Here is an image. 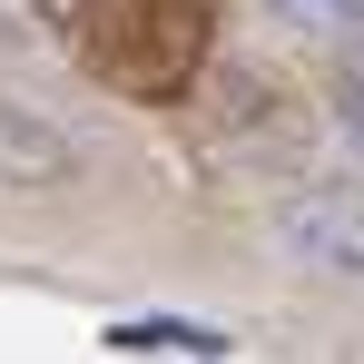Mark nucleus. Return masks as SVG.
<instances>
[{"label": "nucleus", "mask_w": 364, "mask_h": 364, "mask_svg": "<svg viewBox=\"0 0 364 364\" xmlns=\"http://www.w3.org/2000/svg\"><path fill=\"white\" fill-rule=\"evenodd\" d=\"M89 60L138 99H178L207 60V0H99Z\"/></svg>", "instance_id": "1"}, {"label": "nucleus", "mask_w": 364, "mask_h": 364, "mask_svg": "<svg viewBox=\"0 0 364 364\" xmlns=\"http://www.w3.org/2000/svg\"><path fill=\"white\" fill-rule=\"evenodd\" d=\"M286 246L315 256V266H335V276H364V217H345V207H296Z\"/></svg>", "instance_id": "2"}, {"label": "nucleus", "mask_w": 364, "mask_h": 364, "mask_svg": "<svg viewBox=\"0 0 364 364\" xmlns=\"http://www.w3.org/2000/svg\"><path fill=\"white\" fill-rule=\"evenodd\" d=\"M0 178H20V187L69 178V138L40 128V119H20V109H0Z\"/></svg>", "instance_id": "3"}, {"label": "nucleus", "mask_w": 364, "mask_h": 364, "mask_svg": "<svg viewBox=\"0 0 364 364\" xmlns=\"http://www.w3.org/2000/svg\"><path fill=\"white\" fill-rule=\"evenodd\" d=\"M109 345L119 355H227V335L187 325V315H128V325H109Z\"/></svg>", "instance_id": "4"}]
</instances>
